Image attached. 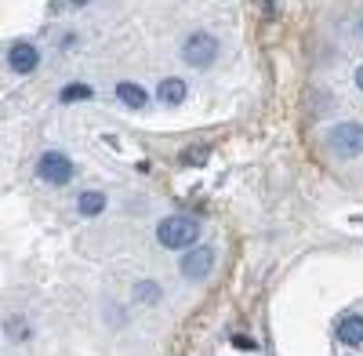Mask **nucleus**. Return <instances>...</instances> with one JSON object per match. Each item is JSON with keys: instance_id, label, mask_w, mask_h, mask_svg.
<instances>
[{"instance_id": "3", "label": "nucleus", "mask_w": 363, "mask_h": 356, "mask_svg": "<svg viewBox=\"0 0 363 356\" xmlns=\"http://www.w3.org/2000/svg\"><path fill=\"white\" fill-rule=\"evenodd\" d=\"M37 174L44 178V182H51V186H66L73 178V160L66 153H58V150H48L40 157V164H37Z\"/></svg>"}, {"instance_id": "4", "label": "nucleus", "mask_w": 363, "mask_h": 356, "mask_svg": "<svg viewBox=\"0 0 363 356\" xmlns=\"http://www.w3.org/2000/svg\"><path fill=\"white\" fill-rule=\"evenodd\" d=\"M330 145H335L342 157H359L363 153V124H352V121L338 124L330 131Z\"/></svg>"}, {"instance_id": "15", "label": "nucleus", "mask_w": 363, "mask_h": 356, "mask_svg": "<svg viewBox=\"0 0 363 356\" xmlns=\"http://www.w3.org/2000/svg\"><path fill=\"white\" fill-rule=\"evenodd\" d=\"M359 37H363V18H359Z\"/></svg>"}, {"instance_id": "6", "label": "nucleus", "mask_w": 363, "mask_h": 356, "mask_svg": "<svg viewBox=\"0 0 363 356\" xmlns=\"http://www.w3.org/2000/svg\"><path fill=\"white\" fill-rule=\"evenodd\" d=\"M37 62H40V51H37L33 44H26V40L11 44V51H8V66H11L15 73H33Z\"/></svg>"}, {"instance_id": "14", "label": "nucleus", "mask_w": 363, "mask_h": 356, "mask_svg": "<svg viewBox=\"0 0 363 356\" xmlns=\"http://www.w3.org/2000/svg\"><path fill=\"white\" fill-rule=\"evenodd\" d=\"M69 4H73V8H84V4H91V0H69Z\"/></svg>"}, {"instance_id": "8", "label": "nucleus", "mask_w": 363, "mask_h": 356, "mask_svg": "<svg viewBox=\"0 0 363 356\" xmlns=\"http://www.w3.org/2000/svg\"><path fill=\"white\" fill-rule=\"evenodd\" d=\"M160 102H167V106H182V99L189 95V87H186V80H178V77H167V80H160Z\"/></svg>"}, {"instance_id": "7", "label": "nucleus", "mask_w": 363, "mask_h": 356, "mask_svg": "<svg viewBox=\"0 0 363 356\" xmlns=\"http://www.w3.org/2000/svg\"><path fill=\"white\" fill-rule=\"evenodd\" d=\"M335 335L345 342V345H363V316H342Z\"/></svg>"}, {"instance_id": "2", "label": "nucleus", "mask_w": 363, "mask_h": 356, "mask_svg": "<svg viewBox=\"0 0 363 356\" xmlns=\"http://www.w3.org/2000/svg\"><path fill=\"white\" fill-rule=\"evenodd\" d=\"M182 58H186L189 66H211L218 58V40L211 33H189L186 44H182Z\"/></svg>"}, {"instance_id": "13", "label": "nucleus", "mask_w": 363, "mask_h": 356, "mask_svg": "<svg viewBox=\"0 0 363 356\" xmlns=\"http://www.w3.org/2000/svg\"><path fill=\"white\" fill-rule=\"evenodd\" d=\"M356 87H359V91H363V66L356 69Z\"/></svg>"}, {"instance_id": "10", "label": "nucleus", "mask_w": 363, "mask_h": 356, "mask_svg": "<svg viewBox=\"0 0 363 356\" xmlns=\"http://www.w3.org/2000/svg\"><path fill=\"white\" fill-rule=\"evenodd\" d=\"M116 95H120V102H124V106H131V109H142L145 106V87H138V84H120L116 87Z\"/></svg>"}, {"instance_id": "9", "label": "nucleus", "mask_w": 363, "mask_h": 356, "mask_svg": "<svg viewBox=\"0 0 363 356\" xmlns=\"http://www.w3.org/2000/svg\"><path fill=\"white\" fill-rule=\"evenodd\" d=\"M77 211H80V215H102V211H106V196H102V193H95V189L80 193Z\"/></svg>"}, {"instance_id": "1", "label": "nucleus", "mask_w": 363, "mask_h": 356, "mask_svg": "<svg viewBox=\"0 0 363 356\" xmlns=\"http://www.w3.org/2000/svg\"><path fill=\"white\" fill-rule=\"evenodd\" d=\"M157 240L171 251H186L200 240V222L189 218V215H171L157 226Z\"/></svg>"}, {"instance_id": "12", "label": "nucleus", "mask_w": 363, "mask_h": 356, "mask_svg": "<svg viewBox=\"0 0 363 356\" xmlns=\"http://www.w3.org/2000/svg\"><path fill=\"white\" fill-rule=\"evenodd\" d=\"M135 291L142 294V302H157L160 299V287H153V284H138Z\"/></svg>"}, {"instance_id": "11", "label": "nucleus", "mask_w": 363, "mask_h": 356, "mask_svg": "<svg viewBox=\"0 0 363 356\" xmlns=\"http://www.w3.org/2000/svg\"><path fill=\"white\" fill-rule=\"evenodd\" d=\"M91 95H95V91H91L87 84H69V87H62V95H58V99H62V102H87Z\"/></svg>"}, {"instance_id": "5", "label": "nucleus", "mask_w": 363, "mask_h": 356, "mask_svg": "<svg viewBox=\"0 0 363 356\" xmlns=\"http://www.w3.org/2000/svg\"><path fill=\"white\" fill-rule=\"evenodd\" d=\"M211 265H215V251H211V247H189L186 255H182L178 269H182L186 280H203L211 273Z\"/></svg>"}]
</instances>
